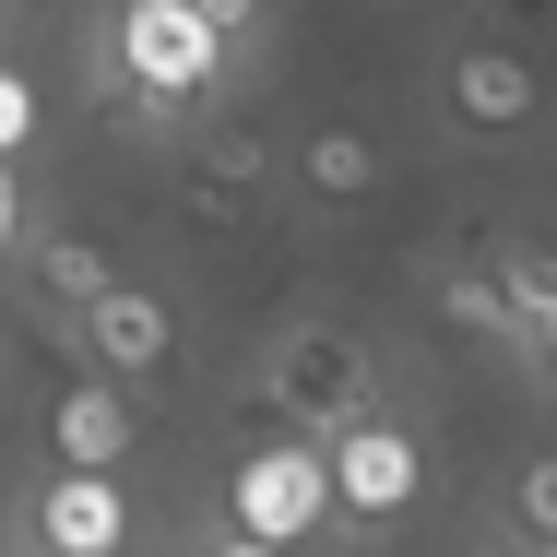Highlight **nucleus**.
<instances>
[{"label": "nucleus", "instance_id": "obj_1", "mask_svg": "<svg viewBox=\"0 0 557 557\" xmlns=\"http://www.w3.org/2000/svg\"><path fill=\"white\" fill-rule=\"evenodd\" d=\"M96 72H108L119 108H202L225 72H237V36H225L202 0H119Z\"/></svg>", "mask_w": 557, "mask_h": 557}, {"label": "nucleus", "instance_id": "obj_2", "mask_svg": "<svg viewBox=\"0 0 557 557\" xmlns=\"http://www.w3.org/2000/svg\"><path fill=\"white\" fill-rule=\"evenodd\" d=\"M344 498H333V440H261L225 462V534L237 546H309V534H333Z\"/></svg>", "mask_w": 557, "mask_h": 557}, {"label": "nucleus", "instance_id": "obj_3", "mask_svg": "<svg viewBox=\"0 0 557 557\" xmlns=\"http://www.w3.org/2000/svg\"><path fill=\"white\" fill-rule=\"evenodd\" d=\"M261 404H273L285 428L333 440L344 416L380 404V368H368V344L344 333V321H285V333L261 344Z\"/></svg>", "mask_w": 557, "mask_h": 557}, {"label": "nucleus", "instance_id": "obj_4", "mask_svg": "<svg viewBox=\"0 0 557 557\" xmlns=\"http://www.w3.org/2000/svg\"><path fill=\"white\" fill-rule=\"evenodd\" d=\"M333 498H344V522H392V510H416L428 498V440L404 428V416H344L333 428Z\"/></svg>", "mask_w": 557, "mask_h": 557}, {"label": "nucleus", "instance_id": "obj_5", "mask_svg": "<svg viewBox=\"0 0 557 557\" xmlns=\"http://www.w3.org/2000/svg\"><path fill=\"white\" fill-rule=\"evenodd\" d=\"M440 108H450V131H474V143H510V131H534L546 119V72L522 60V48H450L440 60Z\"/></svg>", "mask_w": 557, "mask_h": 557}, {"label": "nucleus", "instance_id": "obj_6", "mask_svg": "<svg viewBox=\"0 0 557 557\" xmlns=\"http://www.w3.org/2000/svg\"><path fill=\"white\" fill-rule=\"evenodd\" d=\"M36 546H48V557H119V546H131V498H119V474L60 462V474L36 486Z\"/></svg>", "mask_w": 557, "mask_h": 557}, {"label": "nucleus", "instance_id": "obj_7", "mask_svg": "<svg viewBox=\"0 0 557 557\" xmlns=\"http://www.w3.org/2000/svg\"><path fill=\"white\" fill-rule=\"evenodd\" d=\"M84 356H96L108 380H166V368H178V309H166L154 285H108V297L84 309Z\"/></svg>", "mask_w": 557, "mask_h": 557}, {"label": "nucleus", "instance_id": "obj_8", "mask_svg": "<svg viewBox=\"0 0 557 557\" xmlns=\"http://www.w3.org/2000/svg\"><path fill=\"white\" fill-rule=\"evenodd\" d=\"M143 450V416H131V380H72V392H48V462H96V474H119Z\"/></svg>", "mask_w": 557, "mask_h": 557}, {"label": "nucleus", "instance_id": "obj_9", "mask_svg": "<svg viewBox=\"0 0 557 557\" xmlns=\"http://www.w3.org/2000/svg\"><path fill=\"white\" fill-rule=\"evenodd\" d=\"M510 356H522L534 380H557V249L546 237L510 249Z\"/></svg>", "mask_w": 557, "mask_h": 557}, {"label": "nucleus", "instance_id": "obj_10", "mask_svg": "<svg viewBox=\"0 0 557 557\" xmlns=\"http://www.w3.org/2000/svg\"><path fill=\"white\" fill-rule=\"evenodd\" d=\"M24 261H36V297H48L60 321H84V309L119 285V261L96 249V237H72V225H60V237H24Z\"/></svg>", "mask_w": 557, "mask_h": 557}, {"label": "nucleus", "instance_id": "obj_11", "mask_svg": "<svg viewBox=\"0 0 557 557\" xmlns=\"http://www.w3.org/2000/svg\"><path fill=\"white\" fill-rule=\"evenodd\" d=\"M297 178H309V202H368V190H380V143L344 131V119H321V131L297 143Z\"/></svg>", "mask_w": 557, "mask_h": 557}, {"label": "nucleus", "instance_id": "obj_12", "mask_svg": "<svg viewBox=\"0 0 557 557\" xmlns=\"http://www.w3.org/2000/svg\"><path fill=\"white\" fill-rule=\"evenodd\" d=\"M450 321L510 344V261H474V273H450Z\"/></svg>", "mask_w": 557, "mask_h": 557}, {"label": "nucleus", "instance_id": "obj_13", "mask_svg": "<svg viewBox=\"0 0 557 557\" xmlns=\"http://www.w3.org/2000/svg\"><path fill=\"white\" fill-rule=\"evenodd\" d=\"M510 534H522V546H557V450H534V462L510 474Z\"/></svg>", "mask_w": 557, "mask_h": 557}, {"label": "nucleus", "instance_id": "obj_14", "mask_svg": "<svg viewBox=\"0 0 557 557\" xmlns=\"http://www.w3.org/2000/svg\"><path fill=\"white\" fill-rule=\"evenodd\" d=\"M24 143H36V84L0 60V154H24Z\"/></svg>", "mask_w": 557, "mask_h": 557}, {"label": "nucleus", "instance_id": "obj_15", "mask_svg": "<svg viewBox=\"0 0 557 557\" xmlns=\"http://www.w3.org/2000/svg\"><path fill=\"white\" fill-rule=\"evenodd\" d=\"M36 237V202H24V154H0V261Z\"/></svg>", "mask_w": 557, "mask_h": 557}, {"label": "nucleus", "instance_id": "obj_16", "mask_svg": "<svg viewBox=\"0 0 557 557\" xmlns=\"http://www.w3.org/2000/svg\"><path fill=\"white\" fill-rule=\"evenodd\" d=\"M202 12H214L225 36H237V48H249V36H261V0H202Z\"/></svg>", "mask_w": 557, "mask_h": 557}]
</instances>
